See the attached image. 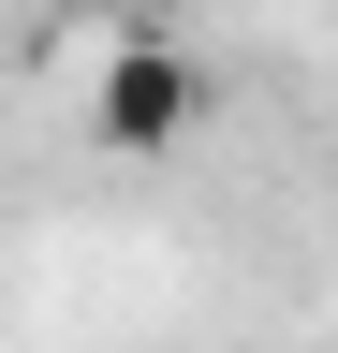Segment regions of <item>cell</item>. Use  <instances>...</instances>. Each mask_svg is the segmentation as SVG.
<instances>
[{"instance_id": "obj_1", "label": "cell", "mask_w": 338, "mask_h": 353, "mask_svg": "<svg viewBox=\"0 0 338 353\" xmlns=\"http://www.w3.org/2000/svg\"><path fill=\"white\" fill-rule=\"evenodd\" d=\"M191 118H206V74H191L162 30H133V44H103V59H89V132H103L118 162H162Z\"/></svg>"}]
</instances>
